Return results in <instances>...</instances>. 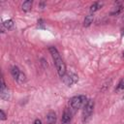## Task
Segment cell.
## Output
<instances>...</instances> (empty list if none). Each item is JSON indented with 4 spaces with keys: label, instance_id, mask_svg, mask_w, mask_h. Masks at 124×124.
<instances>
[{
    "label": "cell",
    "instance_id": "cell-5",
    "mask_svg": "<svg viewBox=\"0 0 124 124\" xmlns=\"http://www.w3.org/2000/svg\"><path fill=\"white\" fill-rule=\"evenodd\" d=\"M0 97L2 100H9L10 99V92L6 83L4 81V78H1V87H0Z\"/></svg>",
    "mask_w": 124,
    "mask_h": 124
},
{
    "label": "cell",
    "instance_id": "cell-21",
    "mask_svg": "<svg viewBox=\"0 0 124 124\" xmlns=\"http://www.w3.org/2000/svg\"><path fill=\"white\" fill-rule=\"evenodd\" d=\"M123 20H124V16H123Z\"/></svg>",
    "mask_w": 124,
    "mask_h": 124
},
{
    "label": "cell",
    "instance_id": "cell-19",
    "mask_svg": "<svg viewBox=\"0 0 124 124\" xmlns=\"http://www.w3.org/2000/svg\"><path fill=\"white\" fill-rule=\"evenodd\" d=\"M40 6H41L42 8H44V7H45V3H43V2H42V3H40Z\"/></svg>",
    "mask_w": 124,
    "mask_h": 124
},
{
    "label": "cell",
    "instance_id": "cell-18",
    "mask_svg": "<svg viewBox=\"0 0 124 124\" xmlns=\"http://www.w3.org/2000/svg\"><path fill=\"white\" fill-rule=\"evenodd\" d=\"M34 124H42V121H41L40 119H36V120L34 121Z\"/></svg>",
    "mask_w": 124,
    "mask_h": 124
},
{
    "label": "cell",
    "instance_id": "cell-6",
    "mask_svg": "<svg viewBox=\"0 0 124 124\" xmlns=\"http://www.w3.org/2000/svg\"><path fill=\"white\" fill-rule=\"evenodd\" d=\"M71 119H72V112L69 109H65L62 115L61 124H70Z\"/></svg>",
    "mask_w": 124,
    "mask_h": 124
},
{
    "label": "cell",
    "instance_id": "cell-3",
    "mask_svg": "<svg viewBox=\"0 0 124 124\" xmlns=\"http://www.w3.org/2000/svg\"><path fill=\"white\" fill-rule=\"evenodd\" d=\"M93 109H94V101L88 100L86 102V104L84 105L83 110H82V122L83 123H86L91 118V115L93 113Z\"/></svg>",
    "mask_w": 124,
    "mask_h": 124
},
{
    "label": "cell",
    "instance_id": "cell-13",
    "mask_svg": "<svg viewBox=\"0 0 124 124\" xmlns=\"http://www.w3.org/2000/svg\"><path fill=\"white\" fill-rule=\"evenodd\" d=\"M115 92H117V93H123L124 92V78H121L120 81L118 82V84L115 88Z\"/></svg>",
    "mask_w": 124,
    "mask_h": 124
},
{
    "label": "cell",
    "instance_id": "cell-8",
    "mask_svg": "<svg viewBox=\"0 0 124 124\" xmlns=\"http://www.w3.org/2000/svg\"><path fill=\"white\" fill-rule=\"evenodd\" d=\"M103 7V2H100V1H97V2H94L91 6H90V12L91 13H95L97 11H99L101 8Z\"/></svg>",
    "mask_w": 124,
    "mask_h": 124
},
{
    "label": "cell",
    "instance_id": "cell-4",
    "mask_svg": "<svg viewBox=\"0 0 124 124\" xmlns=\"http://www.w3.org/2000/svg\"><path fill=\"white\" fill-rule=\"evenodd\" d=\"M62 79H63V82L66 85L71 86V85H73V84L78 82V75H76L73 72H66V74L62 77Z\"/></svg>",
    "mask_w": 124,
    "mask_h": 124
},
{
    "label": "cell",
    "instance_id": "cell-16",
    "mask_svg": "<svg viewBox=\"0 0 124 124\" xmlns=\"http://www.w3.org/2000/svg\"><path fill=\"white\" fill-rule=\"evenodd\" d=\"M0 114H1V116H0V119H1V120H6V119H7V115H6V113L4 112L3 109L0 110Z\"/></svg>",
    "mask_w": 124,
    "mask_h": 124
},
{
    "label": "cell",
    "instance_id": "cell-1",
    "mask_svg": "<svg viewBox=\"0 0 124 124\" xmlns=\"http://www.w3.org/2000/svg\"><path fill=\"white\" fill-rule=\"evenodd\" d=\"M48 50H49V53L52 57V60H53V63H54V66L56 68V71L59 75L60 78H62L65 74H66V65L64 63V61L62 60L57 48L55 46H49L48 47Z\"/></svg>",
    "mask_w": 124,
    "mask_h": 124
},
{
    "label": "cell",
    "instance_id": "cell-15",
    "mask_svg": "<svg viewBox=\"0 0 124 124\" xmlns=\"http://www.w3.org/2000/svg\"><path fill=\"white\" fill-rule=\"evenodd\" d=\"M16 80V81H17L19 84H22V83H24V82H25V80H26V77H25V75H24V74L21 72Z\"/></svg>",
    "mask_w": 124,
    "mask_h": 124
},
{
    "label": "cell",
    "instance_id": "cell-11",
    "mask_svg": "<svg viewBox=\"0 0 124 124\" xmlns=\"http://www.w3.org/2000/svg\"><path fill=\"white\" fill-rule=\"evenodd\" d=\"M21 8H22V11H24V12H28V11H30L31 8H32V1H31V0L24 1V2L22 3Z\"/></svg>",
    "mask_w": 124,
    "mask_h": 124
},
{
    "label": "cell",
    "instance_id": "cell-20",
    "mask_svg": "<svg viewBox=\"0 0 124 124\" xmlns=\"http://www.w3.org/2000/svg\"><path fill=\"white\" fill-rule=\"evenodd\" d=\"M123 57H124V52H123Z\"/></svg>",
    "mask_w": 124,
    "mask_h": 124
},
{
    "label": "cell",
    "instance_id": "cell-12",
    "mask_svg": "<svg viewBox=\"0 0 124 124\" xmlns=\"http://www.w3.org/2000/svg\"><path fill=\"white\" fill-rule=\"evenodd\" d=\"M20 73H21V72H20V70L18 69V67H16V66L12 67V69H11V74H12V76H13V78H14L15 79L17 78V77L19 76Z\"/></svg>",
    "mask_w": 124,
    "mask_h": 124
},
{
    "label": "cell",
    "instance_id": "cell-7",
    "mask_svg": "<svg viewBox=\"0 0 124 124\" xmlns=\"http://www.w3.org/2000/svg\"><path fill=\"white\" fill-rule=\"evenodd\" d=\"M46 122L48 124H55L56 122V114L54 111H49L46 114Z\"/></svg>",
    "mask_w": 124,
    "mask_h": 124
},
{
    "label": "cell",
    "instance_id": "cell-17",
    "mask_svg": "<svg viewBox=\"0 0 124 124\" xmlns=\"http://www.w3.org/2000/svg\"><path fill=\"white\" fill-rule=\"evenodd\" d=\"M38 25H40L41 27H45V25H44V21H43V19H39L38 20Z\"/></svg>",
    "mask_w": 124,
    "mask_h": 124
},
{
    "label": "cell",
    "instance_id": "cell-9",
    "mask_svg": "<svg viewBox=\"0 0 124 124\" xmlns=\"http://www.w3.org/2000/svg\"><path fill=\"white\" fill-rule=\"evenodd\" d=\"M14 26V21L12 19H7L2 22V32H4V28L9 30Z\"/></svg>",
    "mask_w": 124,
    "mask_h": 124
},
{
    "label": "cell",
    "instance_id": "cell-10",
    "mask_svg": "<svg viewBox=\"0 0 124 124\" xmlns=\"http://www.w3.org/2000/svg\"><path fill=\"white\" fill-rule=\"evenodd\" d=\"M122 10H123V6L121 4H119V3H116V6H114L113 7V10L110 12V15L111 16L118 15V14H120L122 12Z\"/></svg>",
    "mask_w": 124,
    "mask_h": 124
},
{
    "label": "cell",
    "instance_id": "cell-2",
    "mask_svg": "<svg viewBox=\"0 0 124 124\" xmlns=\"http://www.w3.org/2000/svg\"><path fill=\"white\" fill-rule=\"evenodd\" d=\"M87 102V99L84 95H78V96H75L73 97L70 102H69V105H70V108L73 111L84 107V105L86 104Z\"/></svg>",
    "mask_w": 124,
    "mask_h": 124
},
{
    "label": "cell",
    "instance_id": "cell-14",
    "mask_svg": "<svg viewBox=\"0 0 124 124\" xmlns=\"http://www.w3.org/2000/svg\"><path fill=\"white\" fill-rule=\"evenodd\" d=\"M93 20H94V16H93L92 15H88V16H86L85 18H84L83 25H84L85 27H87V26H89V25L93 22Z\"/></svg>",
    "mask_w": 124,
    "mask_h": 124
}]
</instances>
